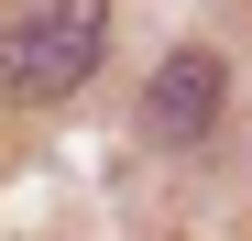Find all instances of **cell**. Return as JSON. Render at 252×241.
Masks as SVG:
<instances>
[{"label":"cell","instance_id":"cell-1","mask_svg":"<svg viewBox=\"0 0 252 241\" xmlns=\"http://www.w3.org/2000/svg\"><path fill=\"white\" fill-rule=\"evenodd\" d=\"M110 55V0H33L0 22V99H66L88 88V66Z\"/></svg>","mask_w":252,"mask_h":241},{"label":"cell","instance_id":"cell-2","mask_svg":"<svg viewBox=\"0 0 252 241\" xmlns=\"http://www.w3.org/2000/svg\"><path fill=\"white\" fill-rule=\"evenodd\" d=\"M220 99H230L220 55H208V44H176V55L154 66V88H143V132L154 143H197L208 120H220Z\"/></svg>","mask_w":252,"mask_h":241}]
</instances>
